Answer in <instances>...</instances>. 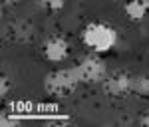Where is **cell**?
<instances>
[{
	"mask_svg": "<svg viewBox=\"0 0 149 127\" xmlns=\"http://www.w3.org/2000/svg\"><path fill=\"white\" fill-rule=\"evenodd\" d=\"M81 42L92 52L103 54V52H109L117 44V32L113 26L105 22H90L81 32Z\"/></svg>",
	"mask_w": 149,
	"mask_h": 127,
	"instance_id": "cell-1",
	"label": "cell"
},
{
	"mask_svg": "<svg viewBox=\"0 0 149 127\" xmlns=\"http://www.w3.org/2000/svg\"><path fill=\"white\" fill-rule=\"evenodd\" d=\"M81 81L78 78L76 68H60L50 71L44 78V90L52 97H68L70 93L76 92V87Z\"/></svg>",
	"mask_w": 149,
	"mask_h": 127,
	"instance_id": "cell-2",
	"label": "cell"
},
{
	"mask_svg": "<svg viewBox=\"0 0 149 127\" xmlns=\"http://www.w3.org/2000/svg\"><path fill=\"white\" fill-rule=\"evenodd\" d=\"M76 71H78V78L81 83H102L107 76L105 64L100 56H95V52L81 58L80 64L76 66Z\"/></svg>",
	"mask_w": 149,
	"mask_h": 127,
	"instance_id": "cell-3",
	"label": "cell"
},
{
	"mask_svg": "<svg viewBox=\"0 0 149 127\" xmlns=\"http://www.w3.org/2000/svg\"><path fill=\"white\" fill-rule=\"evenodd\" d=\"M102 85L103 92L111 97H127L129 93H133V76L117 69V71H111L105 76Z\"/></svg>",
	"mask_w": 149,
	"mask_h": 127,
	"instance_id": "cell-4",
	"label": "cell"
},
{
	"mask_svg": "<svg viewBox=\"0 0 149 127\" xmlns=\"http://www.w3.org/2000/svg\"><path fill=\"white\" fill-rule=\"evenodd\" d=\"M42 54L48 62H62L68 58L70 44L64 36H50L42 44Z\"/></svg>",
	"mask_w": 149,
	"mask_h": 127,
	"instance_id": "cell-5",
	"label": "cell"
},
{
	"mask_svg": "<svg viewBox=\"0 0 149 127\" xmlns=\"http://www.w3.org/2000/svg\"><path fill=\"white\" fill-rule=\"evenodd\" d=\"M123 10H125L129 20H135V22L143 20L145 14L149 12V0H127Z\"/></svg>",
	"mask_w": 149,
	"mask_h": 127,
	"instance_id": "cell-6",
	"label": "cell"
},
{
	"mask_svg": "<svg viewBox=\"0 0 149 127\" xmlns=\"http://www.w3.org/2000/svg\"><path fill=\"white\" fill-rule=\"evenodd\" d=\"M133 93L137 97L149 99V76L141 74V76H133Z\"/></svg>",
	"mask_w": 149,
	"mask_h": 127,
	"instance_id": "cell-7",
	"label": "cell"
},
{
	"mask_svg": "<svg viewBox=\"0 0 149 127\" xmlns=\"http://www.w3.org/2000/svg\"><path fill=\"white\" fill-rule=\"evenodd\" d=\"M42 6L52 12H58L64 8V0H42Z\"/></svg>",
	"mask_w": 149,
	"mask_h": 127,
	"instance_id": "cell-8",
	"label": "cell"
},
{
	"mask_svg": "<svg viewBox=\"0 0 149 127\" xmlns=\"http://www.w3.org/2000/svg\"><path fill=\"white\" fill-rule=\"evenodd\" d=\"M8 90H10L8 78H6V76H2V78H0V95H2V97H6V95H8Z\"/></svg>",
	"mask_w": 149,
	"mask_h": 127,
	"instance_id": "cell-9",
	"label": "cell"
},
{
	"mask_svg": "<svg viewBox=\"0 0 149 127\" xmlns=\"http://www.w3.org/2000/svg\"><path fill=\"white\" fill-rule=\"evenodd\" d=\"M139 125L149 127V113H145V115H141V117H139Z\"/></svg>",
	"mask_w": 149,
	"mask_h": 127,
	"instance_id": "cell-10",
	"label": "cell"
},
{
	"mask_svg": "<svg viewBox=\"0 0 149 127\" xmlns=\"http://www.w3.org/2000/svg\"><path fill=\"white\" fill-rule=\"evenodd\" d=\"M20 0H2V4L4 6H12V4H18Z\"/></svg>",
	"mask_w": 149,
	"mask_h": 127,
	"instance_id": "cell-11",
	"label": "cell"
},
{
	"mask_svg": "<svg viewBox=\"0 0 149 127\" xmlns=\"http://www.w3.org/2000/svg\"><path fill=\"white\" fill-rule=\"evenodd\" d=\"M147 56H149V48H147Z\"/></svg>",
	"mask_w": 149,
	"mask_h": 127,
	"instance_id": "cell-12",
	"label": "cell"
}]
</instances>
